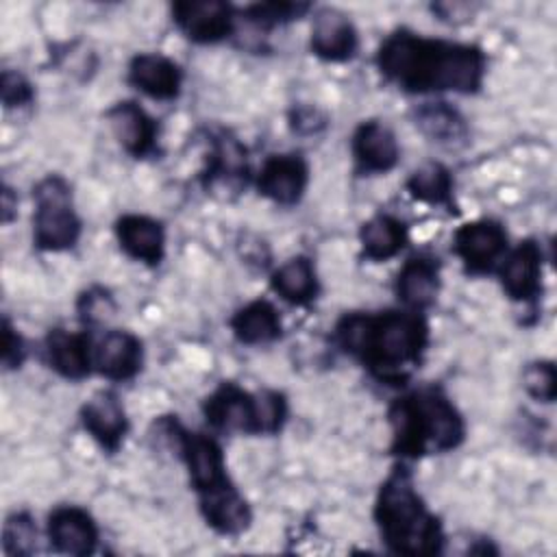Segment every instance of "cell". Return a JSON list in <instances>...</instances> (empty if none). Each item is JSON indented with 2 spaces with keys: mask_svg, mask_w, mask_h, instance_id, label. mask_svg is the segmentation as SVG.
Returning <instances> with one entry per match:
<instances>
[{
  "mask_svg": "<svg viewBox=\"0 0 557 557\" xmlns=\"http://www.w3.org/2000/svg\"><path fill=\"white\" fill-rule=\"evenodd\" d=\"M376 65L387 81L411 94H474L485 76L481 48L426 39L409 30H396L381 44Z\"/></svg>",
  "mask_w": 557,
  "mask_h": 557,
  "instance_id": "obj_1",
  "label": "cell"
},
{
  "mask_svg": "<svg viewBox=\"0 0 557 557\" xmlns=\"http://www.w3.org/2000/svg\"><path fill=\"white\" fill-rule=\"evenodd\" d=\"M337 344L361 359L379 379L403 381L420 363L429 326L418 311L348 313L335 326Z\"/></svg>",
  "mask_w": 557,
  "mask_h": 557,
  "instance_id": "obj_2",
  "label": "cell"
},
{
  "mask_svg": "<svg viewBox=\"0 0 557 557\" xmlns=\"http://www.w3.org/2000/svg\"><path fill=\"white\" fill-rule=\"evenodd\" d=\"M374 520L387 548L396 555H437L444 544L440 520L426 509L416 492L407 466H396L381 483Z\"/></svg>",
  "mask_w": 557,
  "mask_h": 557,
  "instance_id": "obj_3",
  "label": "cell"
},
{
  "mask_svg": "<svg viewBox=\"0 0 557 557\" xmlns=\"http://www.w3.org/2000/svg\"><path fill=\"white\" fill-rule=\"evenodd\" d=\"M392 450L400 457L446 453L466 437V424L457 407L437 387H424L396 398L387 411Z\"/></svg>",
  "mask_w": 557,
  "mask_h": 557,
  "instance_id": "obj_4",
  "label": "cell"
},
{
  "mask_svg": "<svg viewBox=\"0 0 557 557\" xmlns=\"http://www.w3.org/2000/svg\"><path fill=\"white\" fill-rule=\"evenodd\" d=\"M33 242L39 250L61 252L72 248L81 237V220L74 211L72 189L59 174L41 178L35 189Z\"/></svg>",
  "mask_w": 557,
  "mask_h": 557,
  "instance_id": "obj_5",
  "label": "cell"
},
{
  "mask_svg": "<svg viewBox=\"0 0 557 557\" xmlns=\"http://www.w3.org/2000/svg\"><path fill=\"white\" fill-rule=\"evenodd\" d=\"M453 248L470 272H487L505 257L507 233L494 220H474L457 228Z\"/></svg>",
  "mask_w": 557,
  "mask_h": 557,
  "instance_id": "obj_6",
  "label": "cell"
},
{
  "mask_svg": "<svg viewBox=\"0 0 557 557\" xmlns=\"http://www.w3.org/2000/svg\"><path fill=\"white\" fill-rule=\"evenodd\" d=\"M176 26L196 44H215L233 30V9L220 0H185L172 7Z\"/></svg>",
  "mask_w": 557,
  "mask_h": 557,
  "instance_id": "obj_7",
  "label": "cell"
},
{
  "mask_svg": "<svg viewBox=\"0 0 557 557\" xmlns=\"http://www.w3.org/2000/svg\"><path fill=\"white\" fill-rule=\"evenodd\" d=\"M205 418L218 431L259 433L257 394L242 389L235 383H222L205 400Z\"/></svg>",
  "mask_w": 557,
  "mask_h": 557,
  "instance_id": "obj_8",
  "label": "cell"
},
{
  "mask_svg": "<svg viewBox=\"0 0 557 557\" xmlns=\"http://www.w3.org/2000/svg\"><path fill=\"white\" fill-rule=\"evenodd\" d=\"M309 183V165L300 154H272L257 176L259 191L276 205H296Z\"/></svg>",
  "mask_w": 557,
  "mask_h": 557,
  "instance_id": "obj_9",
  "label": "cell"
},
{
  "mask_svg": "<svg viewBox=\"0 0 557 557\" xmlns=\"http://www.w3.org/2000/svg\"><path fill=\"white\" fill-rule=\"evenodd\" d=\"M48 540L57 553L85 557L96 550L98 527L94 518L81 507H57L48 516Z\"/></svg>",
  "mask_w": 557,
  "mask_h": 557,
  "instance_id": "obj_10",
  "label": "cell"
},
{
  "mask_svg": "<svg viewBox=\"0 0 557 557\" xmlns=\"http://www.w3.org/2000/svg\"><path fill=\"white\" fill-rule=\"evenodd\" d=\"M398 141L394 131L379 122L370 120L359 124L352 135V157L357 170L363 174H383L398 163Z\"/></svg>",
  "mask_w": 557,
  "mask_h": 557,
  "instance_id": "obj_11",
  "label": "cell"
},
{
  "mask_svg": "<svg viewBox=\"0 0 557 557\" xmlns=\"http://www.w3.org/2000/svg\"><path fill=\"white\" fill-rule=\"evenodd\" d=\"M83 426L91 433V437L107 450H117L126 429V411L115 392L102 389L94 394L81 409Z\"/></svg>",
  "mask_w": 557,
  "mask_h": 557,
  "instance_id": "obj_12",
  "label": "cell"
},
{
  "mask_svg": "<svg viewBox=\"0 0 557 557\" xmlns=\"http://www.w3.org/2000/svg\"><path fill=\"white\" fill-rule=\"evenodd\" d=\"M503 289L509 298L520 302H531L540 294L542 276V250L533 239L522 242L513 248L498 270Z\"/></svg>",
  "mask_w": 557,
  "mask_h": 557,
  "instance_id": "obj_13",
  "label": "cell"
},
{
  "mask_svg": "<svg viewBox=\"0 0 557 557\" xmlns=\"http://www.w3.org/2000/svg\"><path fill=\"white\" fill-rule=\"evenodd\" d=\"M200 511L207 524L222 535H237L252 522L250 507L237 487L228 481L215 490L198 494Z\"/></svg>",
  "mask_w": 557,
  "mask_h": 557,
  "instance_id": "obj_14",
  "label": "cell"
},
{
  "mask_svg": "<svg viewBox=\"0 0 557 557\" xmlns=\"http://www.w3.org/2000/svg\"><path fill=\"white\" fill-rule=\"evenodd\" d=\"M311 50L324 61H346L357 50V30L337 9H320L311 26Z\"/></svg>",
  "mask_w": 557,
  "mask_h": 557,
  "instance_id": "obj_15",
  "label": "cell"
},
{
  "mask_svg": "<svg viewBox=\"0 0 557 557\" xmlns=\"http://www.w3.org/2000/svg\"><path fill=\"white\" fill-rule=\"evenodd\" d=\"M115 139L133 157H146L154 150L157 124L154 120L135 102L124 100L113 104L104 113Z\"/></svg>",
  "mask_w": 557,
  "mask_h": 557,
  "instance_id": "obj_16",
  "label": "cell"
},
{
  "mask_svg": "<svg viewBox=\"0 0 557 557\" xmlns=\"http://www.w3.org/2000/svg\"><path fill=\"white\" fill-rule=\"evenodd\" d=\"M183 74L178 65L157 52L133 57L128 65V83L154 100H172L181 91Z\"/></svg>",
  "mask_w": 557,
  "mask_h": 557,
  "instance_id": "obj_17",
  "label": "cell"
},
{
  "mask_svg": "<svg viewBox=\"0 0 557 557\" xmlns=\"http://www.w3.org/2000/svg\"><path fill=\"white\" fill-rule=\"evenodd\" d=\"M94 366L111 381H126L141 368V342L128 331H107L94 348Z\"/></svg>",
  "mask_w": 557,
  "mask_h": 557,
  "instance_id": "obj_18",
  "label": "cell"
},
{
  "mask_svg": "<svg viewBox=\"0 0 557 557\" xmlns=\"http://www.w3.org/2000/svg\"><path fill=\"white\" fill-rule=\"evenodd\" d=\"M115 235L120 242V248L148 265H159L163 259V248H165V233L163 226L148 218V215H137L128 213L122 215L115 224Z\"/></svg>",
  "mask_w": 557,
  "mask_h": 557,
  "instance_id": "obj_19",
  "label": "cell"
},
{
  "mask_svg": "<svg viewBox=\"0 0 557 557\" xmlns=\"http://www.w3.org/2000/svg\"><path fill=\"white\" fill-rule=\"evenodd\" d=\"M46 359L54 372L65 379H85L91 370L94 352L87 333H70L54 329L46 337Z\"/></svg>",
  "mask_w": 557,
  "mask_h": 557,
  "instance_id": "obj_20",
  "label": "cell"
},
{
  "mask_svg": "<svg viewBox=\"0 0 557 557\" xmlns=\"http://www.w3.org/2000/svg\"><path fill=\"white\" fill-rule=\"evenodd\" d=\"M440 292V265L433 259L416 257L403 263L396 278V294L411 311L431 307Z\"/></svg>",
  "mask_w": 557,
  "mask_h": 557,
  "instance_id": "obj_21",
  "label": "cell"
},
{
  "mask_svg": "<svg viewBox=\"0 0 557 557\" xmlns=\"http://www.w3.org/2000/svg\"><path fill=\"white\" fill-rule=\"evenodd\" d=\"M359 242H361V250L366 259L372 261H385L396 257L405 242H407V231L405 224L400 220H396L394 215L381 213L370 218L361 231H359Z\"/></svg>",
  "mask_w": 557,
  "mask_h": 557,
  "instance_id": "obj_22",
  "label": "cell"
},
{
  "mask_svg": "<svg viewBox=\"0 0 557 557\" xmlns=\"http://www.w3.org/2000/svg\"><path fill=\"white\" fill-rule=\"evenodd\" d=\"M231 329L242 344H265L281 335V318L268 300H252L231 318Z\"/></svg>",
  "mask_w": 557,
  "mask_h": 557,
  "instance_id": "obj_23",
  "label": "cell"
},
{
  "mask_svg": "<svg viewBox=\"0 0 557 557\" xmlns=\"http://www.w3.org/2000/svg\"><path fill=\"white\" fill-rule=\"evenodd\" d=\"M272 289L292 305H307L318 294V276L311 259L294 257L272 274Z\"/></svg>",
  "mask_w": 557,
  "mask_h": 557,
  "instance_id": "obj_24",
  "label": "cell"
},
{
  "mask_svg": "<svg viewBox=\"0 0 557 557\" xmlns=\"http://www.w3.org/2000/svg\"><path fill=\"white\" fill-rule=\"evenodd\" d=\"M416 126L433 141L455 146L466 141L468 126L457 109L446 102H429L416 111Z\"/></svg>",
  "mask_w": 557,
  "mask_h": 557,
  "instance_id": "obj_25",
  "label": "cell"
},
{
  "mask_svg": "<svg viewBox=\"0 0 557 557\" xmlns=\"http://www.w3.org/2000/svg\"><path fill=\"white\" fill-rule=\"evenodd\" d=\"M407 189L413 198L422 202L453 207V176L442 163L429 161L420 165L407 178Z\"/></svg>",
  "mask_w": 557,
  "mask_h": 557,
  "instance_id": "obj_26",
  "label": "cell"
},
{
  "mask_svg": "<svg viewBox=\"0 0 557 557\" xmlns=\"http://www.w3.org/2000/svg\"><path fill=\"white\" fill-rule=\"evenodd\" d=\"M248 172L246 163V150L239 146L237 139L233 137H218L211 154V165H209V181H239Z\"/></svg>",
  "mask_w": 557,
  "mask_h": 557,
  "instance_id": "obj_27",
  "label": "cell"
},
{
  "mask_svg": "<svg viewBox=\"0 0 557 557\" xmlns=\"http://www.w3.org/2000/svg\"><path fill=\"white\" fill-rule=\"evenodd\" d=\"M37 548V529L26 511H15L2 529V550L7 555H30Z\"/></svg>",
  "mask_w": 557,
  "mask_h": 557,
  "instance_id": "obj_28",
  "label": "cell"
},
{
  "mask_svg": "<svg viewBox=\"0 0 557 557\" xmlns=\"http://www.w3.org/2000/svg\"><path fill=\"white\" fill-rule=\"evenodd\" d=\"M524 389L542 403H553L557 394V370L550 361H533L522 372Z\"/></svg>",
  "mask_w": 557,
  "mask_h": 557,
  "instance_id": "obj_29",
  "label": "cell"
},
{
  "mask_svg": "<svg viewBox=\"0 0 557 557\" xmlns=\"http://www.w3.org/2000/svg\"><path fill=\"white\" fill-rule=\"evenodd\" d=\"M287 416V400L281 392L263 389L257 392V422L259 433H276L281 431Z\"/></svg>",
  "mask_w": 557,
  "mask_h": 557,
  "instance_id": "obj_30",
  "label": "cell"
},
{
  "mask_svg": "<svg viewBox=\"0 0 557 557\" xmlns=\"http://www.w3.org/2000/svg\"><path fill=\"white\" fill-rule=\"evenodd\" d=\"M307 9L309 4H300V2H261V4L248 7L246 15L250 22L259 26H276L294 17H300Z\"/></svg>",
  "mask_w": 557,
  "mask_h": 557,
  "instance_id": "obj_31",
  "label": "cell"
},
{
  "mask_svg": "<svg viewBox=\"0 0 557 557\" xmlns=\"http://www.w3.org/2000/svg\"><path fill=\"white\" fill-rule=\"evenodd\" d=\"M0 96H2V104L7 109H13V107L30 104L35 98V91H33V85L20 72L4 70L0 76Z\"/></svg>",
  "mask_w": 557,
  "mask_h": 557,
  "instance_id": "obj_32",
  "label": "cell"
},
{
  "mask_svg": "<svg viewBox=\"0 0 557 557\" xmlns=\"http://www.w3.org/2000/svg\"><path fill=\"white\" fill-rule=\"evenodd\" d=\"M78 311H81L83 322H87V324L104 320L113 311L111 294L107 289H100V287H94V289L85 292L78 300Z\"/></svg>",
  "mask_w": 557,
  "mask_h": 557,
  "instance_id": "obj_33",
  "label": "cell"
},
{
  "mask_svg": "<svg viewBox=\"0 0 557 557\" xmlns=\"http://www.w3.org/2000/svg\"><path fill=\"white\" fill-rule=\"evenodd\" d=\"M24 359V342L20 337V333L11 326L9 318L2 320V366L7 370L20 368Z\"/></svg>",
  "mask_w": 557,
  "mask_h": 557,
  "instance_id": "obj_34",
  "label": "cell"
},
{
  "mask_svg": "<svg viewBox=\"0 0 557 557\" xmlns=\"http://www.w3.org/2000/svg\"><path fill=\"white\" fill-rule=\"evenodd\" d=\"M17 209V198H13V189L4 185L2 189V222H11Z\"/></svg>",
  "mask_w": 557,
  "mask_h": 557,
  "instance_id": "obj_35",
  "label": "cell"
}]
</instances>
